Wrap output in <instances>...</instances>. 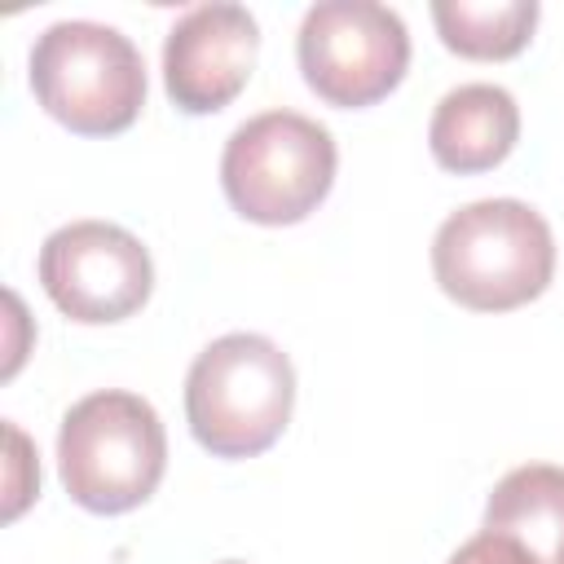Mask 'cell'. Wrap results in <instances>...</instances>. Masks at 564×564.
Returning a JSON list of instances; mask_svg holds the SVG:
<instances>
[{"instance_id": "6da1fadb", "label": "cell", "mask_w": 564, "mask_h": 564, "mask_svg": "<svg viewBox=\"0 0 564 564\" xmlns=\"http://www.w3.org/2000/svg\"><path fill=\"white\" fill-rule=\"evenodd\" d=\"M436 286L471 313H507L538 300L555 273V238L538 207L480 198L449 212L432 238Z\"/></svg>"}, {"instance_id": "7a4b0ae2", "label": "cell", "mask_w": 564, "mask_h": 564, "mask_svg": "<svg viewBox=\"0 0 564 564\" xmlns=\"http://www.w3.org/2000/svg\"><path fill=\"white\" fill-rule=\"evenodd\" d=\"M295 366L256 330L212 339L185 375V419L212 458H256L291 423Z\"/></svg>"}, {"instance_id": "3957f363", "label": "cell", "mask_w": 564, "mask_h": 564, "mask_svg": "<svg viewBox=\"0 0 564 564\" xmlns=\"http://www.w3.org/2000/svg\"><path fill=\"white\" fill-rule=\"evenodd\" d=\"M167 467V432L159 410L123 388L79 397L57 427V471L66 494L93 516L141 507Z\"/></svg>"}, {"instance_id": "277c9868", "label": "cell", "mask_w": 564, "mask_h": 564, "mask_svg": "<svg viewBox=\"0 0 564 564\" xmlns=\"http://www.w3.org/2000/svg\"><path fill=\"white\" fill-rule=\"evenodd\" d=\"M26 66L35 101L79 137H115L145 106V62L119 26L88 18L53 22L35 35Z\"/></svg>"}, {"instance_id": "5b68a950", "label": "cell", "mask_w": 564, "mask_h": 564, "mask_svg": "<svg viewBox=\"0 0 564 564\" xmlns=\"http://www.w3.org/2000/svg\"><path fill=\"white\" fill-rule=\"evenodd\" d=\"M339 150L330 128L300 110H264L238 123L220 154L229 207L256 225H300L330 194Z\"/></svg>"}, {"instance_id": "8992f818", "label": "cell", "mask_w": 564, "mask_h": 564, "mask_svg": "<svg viewBox=\"0 0 564 564\" xmlns=\"http://www.w3.org/2000/svg\"><path fill=\"white\" fill-rule=\"evenodd\" d=\"M304 84L339 110L383 101L410 66V31L397 9L379 0H322L304 13L295 35Z\"/></svg>"}, {"instance_id": "52a82bcc", "label": "cell", "mask_w": 564, "mask_h": 564, "mask_svg": "<svg viewBox=\"0 0 564 564\" xmlns=\"http://www.w3.org/2000/svg\"><path fill=\"white\" fill-rule=\"evenodd\" d=\"M40 286L84 326L132 317L154 291V264L137 234L110 220H70L40 247Z\"/></svg>"}, {"instance_id": "ba28073f", "label": "cell", "mask_w": 564, "mask_h": 564, "mask_svg": "<svg viewBox=\"0 0 564 564\" xmlns=\"http://www.w3.org/2000/svg\"><path fill=\"white\" fill-rule=\"evenodd\" d=\"M260 26L242 4L212 0L185 9L163 40V88L185 115L225 110L251 79Z\"/></svg>"}, {"instance_id": "9c48e42d", "label": "cell", "mask_w": 564, "mask_h": 564, "mask_svg": "<svg viewBox=\"0 0 564 564\" xmlns=\"http://www.w3.org/2000/svg\"><path fill=\"white\" fill-rule=\"evenodd\" d=\"M520 141V106L502 84H458L449 88L427 123L432 159L445 172L476 176L498 167Z\"/></svg>"}, {"instance_id": "30bf717a", "label": "cell", "mask_w": 564, "mask_h": 564, "mask_svg": "<svg viewBox=\"0 0 564 564\" xmlns=\"http://www.w3.org/2000/svg\"><path fill=\"white\" fill-rule=\"evenodd\" d=\"M485 529L520 542L533 564H564V467L524 463L507 471L485 502Z\"/></svg>"}, {"instance_id": "8fae6325", "label": "cell", "mask_w": 564, "mask_h": 564, "mask_svg": "<svg viewBox=\"0 0 564 564\" xmlns=\"http://www.w3.org/2000/svg\"><path fill=\"white\" fill-rule=\"evenodd\" d=\"M538 13H542L538 0H436L432 4L441 44L476 62L516 57L533 35Z\"/></svg>"}, {"instance_id": "7c38bea8", "label": "cell", "mask_w": 564, "mask_h": 564, "mask_svg": "<svg viewBox=\"0 0 564 564\" xmlns=\"http://www.w3.org/2000/svg\"><path fill=\"white\" fill-rule=\"evenodd\" d=\"M4 436H9V498H4V520H18L22 507L40 494V463L31 458V445L26 436L4 423Z\"/></svg>"}, {"instance_id": "4fadbf2b", "label": "cell", "mask_w": 564, "mask_h": 564, "mask_svg": "<svg viewBox=\"0 0 564 564\" xmlns=\"http://www.w3.org/2000/svg\"><path fill=\"white\" fill-rule=\"evenodd\" d=\"M445 564H533L529 560V551L520 546V542H511V538H502V533H489V529H480L476 538H467Z\"/></svg>"}, {"instance_id": "5bb4252c", "label": "cell", "mask_w": 564, "mask_h": 564, "mask_svg": "<svg viewBox=\"0 0 564 564\" xmlns=\"http://www.w3.org/2000/svg\"><path fill=\"white\" fill-rule=\"evenodd\" d=\"M220 564H242V560H220Z\"/></svg>"}]
</instances>
